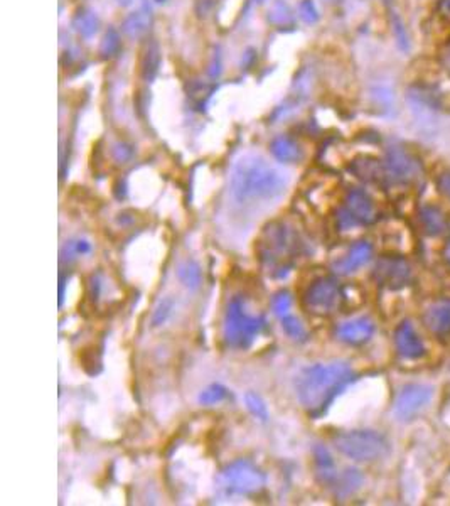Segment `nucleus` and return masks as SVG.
I'll return each mask as SVG.
<instances>
[{"instance_id":"1","label":"nucleus","mask_w":450,"mask_h":506,"mask_svg":"<svg viewBox=\"0 0 450 506\" xmlns=\"http://www.w3.org/2000/svg\"><path fill=\"white\" fill-rule=\"evenodd\" d=\"M288 179L261 155H242L230 174V194L238 206L268 204L285 194Z\"/></svg>"},{"instance_id":"2","label":"nucleus","mask_w":450,"mask_h":506,"mask_svg":"<svg viewBox=\"0 0 450 506\" xmlns=\"http://www.w3.org/2000/svg\"><path fill=\"white\" fill-rule=\"evenodd\" d=\"M353 377L355 375L346 361L310 365L295 377L297 400L309 416H322L332 400L353 382Z\"/></svg>"},{"instance_id":"3","label":"nucleus","mask_w":450,"mask_h":506,"mask_svg":"<svg viewBox=\"0 0 450 506\" xmlns=\"http://www.w3.org/2000/svg\"><path fill=\"white\" fill-rule=\"evenodd\" d=\"M265 326V317L248 312L244 299L235 295L226 305L225 317H223V339L230 348L247 350L255 343Z\"/></svg>"},{"instance_id":"4","label":"nucleus","mask_w":450,"mask_h":506,"mask_svg":"<svg viewBox=\"0 0 450 506\" xmlns=\"http://www.w3.org/2000/svg\"><path fill=\"white\" fill-rule=\"evenodd\" d=\"M299 237L285 221H273L266 225L259 242V253L264 264L273 270L288 269V261L299 253Z\"/></svg>"},{"instance_id":"5","label":"nucleus","mask_w":450,"mask_h":506,"mask_svg":"<svg viewBox=\"0 0 450 506\" xmlns=\"http://www.w3.org/2000/svg\"><path fill=\"white\" fill-rule=\"evenodd\" d=\"M334 447L348 459L371 462L386 456L388 440L374 430H346L334 435Z\"/></svg>"},{"instance_id":"6","label":"nucleus","mask_w":450,"mask_h":506,"mask_svg":"<svg viewBox=\"0 0 450 506\" xmlns=\"http://www.w3.org/2000/svg\"><path fill=\"white\" fill-rule=\"evenodd\" d=\"M265 486V473L250 459H237L221 471V488L230 496H255Z\"/></svg>"},{"instance_id":"7","label":"nucleus","mask_w":450,"mask_h":506,"mask_svg":"<svg viewBox=\"0 0 450 506\" xmlns=\"http://www.w3.org/2000/svg\"><path fill=\"white\" fill-rule=\"evenodd\" d=\"M343 300V289L334 277H319L307 287L304 294V305L317 316H327L339 307Z\"/></svg>"},{"instance_id":"8","label":"nucleus","mask_w":450,"mask_h":506,"mask_svg":"<svg viewBox=\"0 0 450 506\" xmlns=\"http://www.w3.org/2000/svg\"><path fill=\"white\" fill-rule=\"evenodd\" d=\"M434 396V388L422 383H412L401 388L395 402V417L401 422H408L418 416V412L430 404Z\"/></svg>"},{"instance_id":"9","label":"nucleus","mask_w":450,"mask_h":506,"mask_svg":"<svg viewBox=\"0 0 450 506\" xmlns=\"http://www.w3.org/2000/svg\"><path fill=\"white\" fill-rule=\"evenodd\" d=\"M412 276L410 264L401 257H383L374 267V277L381 286L398 290L405 287Z\"/></svg>"},{"instance_id":"10","label":"nucleus","mask_w":450,"mask_h":506,"mask_svg":"<svg viewBox=\"0 0 450 506\" xmlns=\"http://www.w3.org/2000/svg\"><path fill=\"white\" fill-rule=\"evenodd\" d=\"M386 176L395 182H408L417 174V163L408 152L400 147H391L384 155L383 163Z\"/></svg>"},{"instance_id":"11","label":"nucleus","mask_w":450,"mask_h":506,"mask_svg":"<svg viewBox=\"0 0 450 506\" xmlns=\"http://www.w3.org/2000/svg\"><path fill=\"white\" fill-rule=\"evenodd\" d=\"M374 329H377L374 322L369 317H356V319H349L339 324L336 329V338L349 346H360L373 338Z\"/></svg>"},{"instance_id":"12","label":"nucleus","mask_w":450,"mask_h":506,"mask_svg":"<svg viewBox=\"0 0 450 506\" xmlns=\"http://www.w3.org/2000/svg\"><path fill=\"white\" fill-rule=\"evenodd\" d=\"M395 346L398 355L405 360H418L425 355V346L410 321L400 322L395 329Z\"/></svg>"},{"instance_id":"13","label":"nucleus","mask_w":450,"mask_h":506,"mask_svg":"<svg viewBox=\"0 0 450 506\" xmlns=\"http://www.w3.org/2000/svg\"><path fill=\"white\" fill-rule=\"evenodd\" d=\"M371 257H373V245L369 242H357L341 259L332 264V270L338 276H349V273L356 272L357 269L365 267L371 260Z\"/></svg>"},{"instance_id":"14","label":"nucleus","mask_w":450,"mask_h":506,"mask_svg":"<svg viewBox=\"0 0 450 506\" xmlns=\"http://www.w3.org/2000/svg\"><path fill=\"white\" fill-rule=\"evenodd\" d=\"M344 208L356 220L357 225H369L377 220V208L373 199L362 189H351L344 199Z\"/></svg>"},{"instance_id":"15","label":"nucleus","mask_w":450,"mask_h":506,"mask_svg":"<svg viewBox=\"0 0 450 506\" xmlns=\"http://www.w3.org/2000/svg\"><path fill=\"white\" fill-rule=\"evenodd\" d=\"M423 324L435 336L450 334V298L437 299L423 312Z\"/></svg>"},{"instance_id":"16","label":"nucleus","mask_w":450,"mask_h":506,"mask_svg":"<svg viewBox=\"0 0 450 506\" xmlns=\"http://www.w3.org/2000/svg\"><path fill=\"white\" fill-rule=\"evenodd\" d=\"M314 466H316V476L324 486L334 488L339 478V471L332 459L331 452L324 446L314 447Z\"/></svg>"},{"instance_id":"17","label":"nucleus","mask_w":450,"mask_h":506,"mask_svg":"<svg viewBox=\"0 0 450 506\" xmlns=\"http://www.w3.org/2000/svg\"><path fill=\"white\" fill-rule=\"evenodd\" d=\"M270 152L282 164H297L304 159L302 147L294 139L285 137V135L273 139L272 143H270Z\"/></svg>"},{"instance_id":"18","label":"nucleus","mask_w":450,"mask_h":506,"mask_svg":"<svg viewBox=\"0 0 450 506\" xmlns=\"http://www.w3.org/2000/svg\"><path fill=\"white\" fill-rule=\"evenodd\" d=\"M152 25V12L148 7H141L125 17L124 24H122V30L129 39H141L146 36Z\"/></svg>"},{"instance_id":"19","label":"nucleus","mask_w":450,"mask_h":506,"mask_svg":"<svg viewBox=\"0 0 450 506\" xmlns=\"http://www.w3.org/2000/svg\"><path fill=\"white\" fill-rule=\"evenodd\" d=\"M266 20L277 29H292L295 25L294 12H292L287 0H273L268 12H266Z\"/></svg>"},{"instance_id":"20","label":"nucleus","mask_w":450,"mask_h":506,"mask_svg":"<svg viewBox=\"0 0 450 506\" xmlns=\"http://www.w3.org/2000/svg\"><path fill=\"white\" fill-rule=\"evenodd\" d=\"M420 221L425 233L432 235V237H439L440 233H444L445 226H447L444 213L440 211V208L432 206V204H425V206L420 208Z\"/></svg>"},{"instance_id":"21","label":"nucleus","mask_w":450,"mask_h":506,"mask_svg":"<svg viewBox=\"0 0 450 506\" xmlns=\"http://www.w3.org/2000/svg\"><path fill=\"white\" fill-rule=\"evenodd\" d=\"M73 29L76 30L81 37L85 39L93 37L100 29V19L98 16H96V12H93L88 7L80 8L73 19Z\"/></svg>"},{"instance_id":"22","label":"nucleus","mask_w":450,"mask_h":506,"mask_svg":"<svg viewBox=\"0 0 450 506\" xmlns=\"http://www.w3.org/2000/svg\"><path fill=\"white\" fill-rule=\"evenodd\" d=\"M160 68V47L155 41H150L143 51L141 61L142 78L146 81H154Z\"/></svg>"},{"instance_id":"23","label":"nucleus","mask_w":450,"mask_h":506,"mask_svg":"<svg viewBox=\"0 0 450 506\" xmlns=\"http://www.w3.org/2000/svg\"><path fill=\"white\" fill-rule=\"evenodd\" d=\"M177 278L186 289L198 290L203 283V270L194 260H184L177 267Z\"/></svg>"},{"instance_id":"24","label":"nucleus","mask_w":450,"mask_h":506,"mask_svg":"<svg viewBox=\"0 0 450 506\" xmlns=\"http://www.w3.org/2000/svg\"><path fill=\"white\" fill-rule=\"evenodd\" d=\"M362 484V474L361 471H357L355 468H348L344 469V473L339 474L338 481L334 484V490L336 495L338 496H348L351 493H355L357 488Z\"/></svg>"},{"instance_id":"25","label":"nucleus","mask_w":450,"mask_h":506,"mask_svg":"<svg viewBox=\"0 0 450 506\" xmlns=\"http://www.w3.org/2000/svg\"><path fill=\"white\" fill-rule=\"evenodd\" d=\"M120 47H122V37L119 30L115 28H108L105 30L102 42H100V56H102L103 59L115 58V56L120 52Z\"/></svg>"},{"instance_id":"26","label":"nucleus","mask_w":450,"mask_h":506,"mask_svg":"<svg viewBox=\"0 0 450 506\" xmlns=\"http://www.w3.org/2000/svg\"><path fill=\"white\" fill-rule=\"evenodd\" d=\"M282 329L285 331V334L290 339H294L297 343H305L309 339V333L305 329V326L302 324V321L299 317L290 316L287 314L285 317H282Z\"/></svg>"},{"instance_id":"27","label":"nucleus","mask_w":450,"mask_h":506,"mask_svg":"<svg viewBox=\"0 0 450 506\" xmlns=\"http://www.w3.org/2000/svg\"><path fill=\"white\" fill-rule=\"evenodd\" d=\"M228 395H230L228 388L223 387L221 383H213V385L206 387L203 392H201L198 400L201 405H206V407H209V405L221 404L223 400L228 399Z\"/></svg>"},{"instance_id":"28","label":"nucleus","mask_w":450,"mask_h":506,"mask_svg":"<svg viewBox=\"0 0 450 506\" xmlns=\"http://www.w3.org/2000/svg\"><path fill=\"white\" fill-rule=\"evenodd\" d=\"M244 405H247V408L250 410L251 416L259 418L260 422L268 420L270 417L268 407H266L265 400L261 399L256 392H247V394H244Z\"/></svg>"},{"instance_id":"29","label":"nucleus","mask_w":450,"mask_h":506,"mask_svg":"<svg viewBox=\"0 0 450 506\" xmlns=\"http://www.w3.org/2000/svg\"><path fill=\"white\" fill-rule=\"evenodd\" d=\"M90 252H91V243L88 240H83V238L69 240V242H66V245H64L63 252H61V260L71 261L74 259H78V257L88 255Z\"/></svg>"},{"instance_id":"30","label":"nucleus","mask_w":450,"mask_h":506,"mask_svg":"<svg viewBox=\"0 0 450 506\" xmlns=\"http://www.w3.org/2000/svg\"><path fill=\"white\" fill-rule=\"evenodd\" d=\"M174 307H176V302H174V299L165 298V299L160 300V302L157 304L154 314H152V326H154V328H157V326L165 324L169 317L172 316Z\"/></svg>"},{"instance_id":"31","label":"nucleus","mask_w":450,"mask_h":506,"mask_svg":"<svg viewBox=\"0 0 450 506\" xmlns=\"http://www.w3.org/2000/svg\"><path fill=\"white\" fill-rule=\"evenodd\" d=\"M292 304H294V299H292V294L287 290H280L278 294H275V298L272 300V309L275 316L285 317L287 314H290Z\"/></svg>"},{"instance_id":"32","label":"nucleus","mask_w":450,"mask_h":506,"mask_svg":"<svg viewBox=\"0 0 450 506\" xmlns=\"http://www.w3.org/2000/svg\"><path fill=\"white\" fill-rule=\"evenodd\" d=\"M391 28H393V36H395L396 45H398L401 51L406 52L410 49V37H408V33H406L403 20H401L398 16L391 17Z\"/></svg>"},{"instance_id":"33","label":"nucleus","mask_w":450,"mask_h":506,"mask_svg":"<svg viewBox=\"0 0 450 506\" xmlns=\"http://www.w3.org/2000/svg\"><path fill=\"white\" fill-rule=\"evenodd\" d=\"M299 17L304 20L305 24L312 25L317 24L321 16H319V11L314 4V0H300L299 4Z\"/></svg>"},{"instance_id":"34","label":"nucleus","mask_w":450,"mask_h":506,"mask_svg":"<svg viewBox=\"0 0 450 506\" xmlns=\"http://www.w3.org/2000/svg\"><path fill=\"white\" fill-rule=\"evenodd\" d=\"M373 95V100L377 102L378 107H381L383 110H390L393 107V93L390 88H384V86H378L371 91Z\"/></svg>"},{"instance_id":"35","label":"nucleus","mask_w":450,"mask_h":506,"mask_svg":"<svg viewBox=\"0 0 450 506\" xmlns=\"http://www.w3.org/2000/svg\"><path fill=\"white\" fill-rule=\"evenodd\" d=\"M132 157H134V147L130 146V143L117 142L115 146H113V159H115L119 164L129 163Z\"/></svg>"},{"instance_id":"36","label":"nucleus","mask_w":450,"mask_h":506,"mask_svg":"<svg viewBox=\"0 0 450 506\" xmlns=\"http://www.w3.org/2000/svg\"><path fill=\"white\" fill-rule=\"evenodd\" d=\"M221 71H223V56H221V51L216 49L213 54L211 63H209L208 75L211 80H218V78L221 76Z\"/></svg>"},{"instance_id":"37","label":"nucleus","mask_w":450,"mask_h":506,"mask_svg":"<svg viewBox=\"0 0 450 506\" xmlns=\"http://www.w3.org/2000/svg\"><path fill=\"white\" fill-rule=\"evenodd\" d=\"M437 187L444 198L450 199V172H442L437 176Z\"/></svg>"},{"instance_id":"38","label":"nucleus","mask_w":450,"mask_h":506,"mask_svg":"<svg viewBox=\"0 0 450 506\" xmlns=\"http://www.w3.org/2000/svg\"><path fill=\"white\" fill-rule=\"evenodd\" d=\"M440 59H442L444 69L450 75V41L447 42V45H445L444 51H442V56H440Z\"/></svg>"},{"instance_id":"39","label":"nucleus","mask_w":450,"mask_h":506,"mask_svg":"<svg viewBox=\"0 0 450 506\" xmlns=\"http://www.w3.org/2000/svg\"><path fill=\"white\" fill-rule=\"evenodd\" d=\"M442 257H444L445 264H447L449 267H450V240H449L447 243H445V247H444V250H442Z\"/></svg>"},{"instance_id":"40","label":"nucleus","mask_w":450,"mask_h":506,"mask_svg":"<svg viewBox=\"0 0 450 506\" xmlns=\"http://www.w3.org/2000/svg\"><path fill=\"white\" fill-rule=\"evenodd\" d=\"M440 11L442 14L450 16V0H440Z\"/></svg>"},{"instance_id":"41","label":"nucleus","mask_w":450,"mask_h":506,"mask_svg":"<svg viewBox=\"0 0 450 506\" xmlns=\"http://www.w3.org/2000/svg\"><path fill=\"white\" fill-rule=\"evenodd\" d=\"M115 2L119 4L120 7H129V6H132L134 0H115Z\"/></svg>"},{"instance_id":"42","label":"nucleus","mask_w":450,"mask_h":506,"mask_svg":"<svg viewBox=\"0 0 450 506\" xmlns=\"http://www.w3.org/2000/svg\"><path fill=\"white\" fill-rule=\"evenodd\" d=\"M155 4H159V6H165V4L169 2V0H154Z\"/></svg>"},{"instance_id":"43","label":"nucleus","mask_w":450,"mask_h":506,"mask_svg":"<svg viewBox=\"0 0 450 506\" xmlns=\"http://www.w3.org/2000/svg\"><path fill=\"white\" fill-rule=\"evenodd\" d=\"M326 2H329V4H336V2H339V0H326Z\"/></svg>"}]
</instances>
